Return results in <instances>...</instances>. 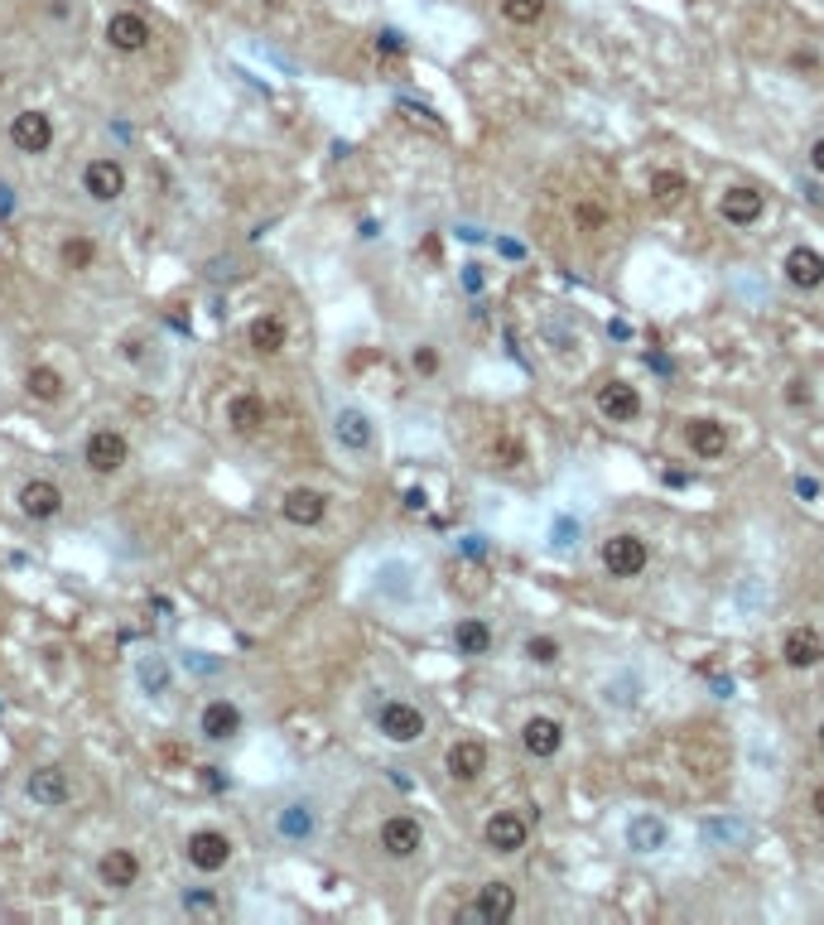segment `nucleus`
Segmentation results:
<instances>
[{"mask_svg":"<svg viewBox=\"0 0 824 925\" xmlns=\"http://www.w3.org/2000/svg\"><path fill=\"white\" fill-rule=\"evenodd\" d=\"M136 685H140L150 699H170V695H174V665H170V655L145 651L140 661H136Z\"/></svg>","mask_w":824,"mask_h":925,"instance_id":"nucleus-27","label":"nucleus"},{"mask_svg":"<svg viewBox=\"0 0 824 925\" xmlns=\"http://www.w3.org/2000/svg\"><path fill=\"white\" fill-rule=\"evenodd\" d=\"M578 535H584L578 516H570V511H554V521H550V550L554 554H570L574 545H578Z\"/></svg>","mask_w":824,"mask_h":925,"instance_id":"nucleus-35","label":"nucleus"},{"mask_svg":"<svg viewBox=\"0 0 824 925\" xmlns=\"http://www.w3.org/2000/svg\"><path fill=\"white\" fill-rule=\"evenodd\" d=\"M271 829H275V839H280L285 849H309V843L319 839V829H323L319 800L314 796H289V800H280V805H275Z\"/></svg>","mask_w":824,"mask_h":925,"instance_id":"nucleus-1","label":"nucleus"},{"mask_svg":"<svg viewBox=\"0 0 824 925\" xmlns=\"http://www.w3.org/2000/svg\"><path fill=\"white\" fill-rule=\"evenodd\" d=\"M333 439H338L342 453L366 459V453L376 449V420L366 415L362 405H338V410H333Z\"/></svg>","mask_w":824,"mask_h":925,"instance_id":"nucleus-5","label":"nucleus"},{"mask_svg":"<svg viewBox=\"0 0 824 925\" xmlns=\"http://www.w3.org/2000/svg\"><path fill=\"white\" fill-rule=\"evenodd\" d=\"M83 193L92 198V203H116V198L126 193V164L111 160V154H102V160H87Z\"/></svg>","mask_w":824,"mask_h":925,"instance_id":"nucleus-10","label":"nucleus"},{"mask_svg":"<svg viewBox=\"0 0 824 925\" xmlns=\"http://www.w3.org/2000/svg\"><path fill=\"white\" fill-rule=\"evenodd\" d=\"M521 748L536 757V762H550V757L564 748V723L550 718V713H530V718L521 723Z\"/></svg>","mask_w":824,"mask_h":925,"instance_id":"nucleus-14","label":"nucleus"},{"mask_svg":"<svg viewBox=\"0 0 824 925\" xmlns=\"http://www.w3.org/2000/svg\"><path fill=\"white\" fill-rule=\"evenodd\" d=\"M699 839H704L709 849H748V843H752V829H748L742 820H704Z\"/></svg>","mask_w":824,"mask_h":925,"instance_id":"nucleus-30","label":"nucleus"},{"mask_svg":"<svg viewBox=\"0 0 824 925\" xmlns=\"http://www.w3.org/2000/svg\"><path fill=\"white\" fill-rule=\"evenodd\" d=\"M107 43L116 53H140L145 43H150V20L136 15V10H116V15L107 20Z\"/></svg>","mask_w":824,"mask_h":925,"instance_id":"nucleus-21","label":"nucleus"},{"mask_svg":"<svg viewBox=\"0 0 824 925\" xmlns=\"http://www.w3.org/2000/svg\"><path fill=\"white\" fill-rule=\"evenodd\" d=\"M685 443L695 459L714 463L728 453V429H723V420H714V415H695V420H685Z\"/></svg>","mask_w":824,"mask_h":925,"instance_id":"nucleus-15","label":"nucleus"},{"mask_svg":"<svg viewBox=\"0 0 824 925\" xmlns=\"http://www.w3.org/2000/svg\"><path fill=\"white\" fill-rule=\"evenodd\" d=\"M63 261H68L73 271H87V265L97 261V247H92V241H87V237H73L68 247H63Z\"/></svg>","mask_w":824,"mask_h":925,"instance_id":"nucleus-38","label":"nucleus"},{"mask_svg":"<svg viewBox=\"0 0 824 925\" xmlns=\"http://www.w3.org/2000/svg\"><path fill=\"white\" fill-rule=\"evenodd\" d=\"M83 463H87V473H97V477L121 473V467L130 463L126 434H121V429H92V434H87V443H83Z\"/></svg>","mask_w":824,"mask_h":925,"instance_id":"nucleus-7","label":"nucleus"},{"mask_svg":"<svg viewBox=\"0 0 824 925\" xmlns=\"http://www.w3.org/2000/svg\"><path fill=\"white\" fill-rule=\"evenodd\" d=\"M598 410L612 420V425H632L641 415V391L632 382H608L598 386Z\"/></svg>","mask_w":824,"mask_h":925,"instance_id":"nucleus-24","label":"nucleus"},{"mask_svg":"<svg viewBox=\"0 0 824 925\" xmlns=\"http://www.w3.org/2000/svg\"><path fill=\"white\" fill-rule=\"evenodd\" d=\"M578 227H603V208H594V203H578Z\"/></svg>","mask_w":824,"mask_h":925,"instance_id":"nucleus-43","label":"nucleus"},{"mask_svg":"<svg viewBox=\"0 0 824 925\" xmlns=\"http://www.w3.org/2000/svg\"><path fill=\"white\" fill-rule=\"evenodd\" d=\"M492 453H497V467H516L521 459H526V453H521V443L511 439V434H502V439L492 443Z\"/></svg>","mask_w":824,"mask_h":925,"instance_id":"nucleus-40","label":"nucleus"},{"mask_svg":"<svg viewBox=\"0 0 824 925\" xmlns=\"http://www.w3.org/2000/svg\"><path fill=\"white\" fill-rule=\"evenodd\" d=\"M241 728H247V713H241L237 699H208L203 713H198L203 742H232V738H241Z\"/></svg>","mask_w":824,"mask_h":925,"instance_id":"nucleus-9","label":"nucleus"},{"mask_svg":"<svg viewBox=\"0 0 824 925\" xmlns=\"http://www.w3.org/2000/svg\"><path fill=\"white\" fill-rule=\"evenodd\" d=\"M97 877L111 887V891H130L140 883V858L130 849H111L102 863H97Z\"/></svg>","mask_w":824,"mask_h":925,"instance_id":"nucleus-28","label":"nucleus"},{"mask_svg":"<svg viewBox=\"0 0 824 925\" xmlns=\"http://www.w3.org/2000/svg\"><path fill=\"white\" fill-rule=\"evenodd\" d=\"M815 738H820V748H824V718H820V733H815Z\"/></svg>","mask_w":824,"mask_h":925,"instance_id":"nucleus-50","label":"nucleus"},{"mask_svg":"<svg viewBox=\"0 0 824 925\" xmlns=\"http://www.w3.org/2000/svg\"><path fill=\"white\" fill-rule=\"evenodd\" d=\"M810 810H815V815H820V820H824V786H820V790H815V796H810Z\"/></svg>","mask_w":824,"mask_h":925,"instance_id":"nucleus-49","label":"nucleus"},{"mask_svg":"<svg viewBox=\"0 0 824 925\" xmlns=\"http://www.w3.org/2000/svg\"><path fill=\"white\" fill-rule=\"evenodd\" d=\"M598 560L612 578H641L646 564H651V545L641 540L637 530H612L603 545H598Z\"/></svg>","mask_w":824,"mask_h":925,"instance_id":"nucleus-2","label":"nucleus"},{"mask_svg":"<svg viewBox=\"0 0 824 925\" xmlns=\"http://www.w3.org/2000/svg\"><path fill=\"white\" fill-rule=\"evenodd\" d=\"M782 661L790 665V671H815V665L824 661V641H820V632H810V627H790L786 637H782Z\"/></svg>","mask_w":824,"mask_h":925,"instance_id":"nucleus-25","label":"nucleus"},{"mask_svg":"<svg viewBox=\"0 0 824 925\" xmlns=\"http://www.w3.org/2000/svg\"><path fill=\"white\" fill-rule=\"evenodd\" d=\"M376 843H382L386 858H396V863H410L420 849H425V824L415 815H405V810H396V815L382 820V829H376Z\"/></svg>","mask_w":824,"mask_h":925,"instance_id":"nucleus-6","label":"nucleus"},{"mask_svg":"<svg viewBox=\"0 0 824 925\" xmlns=\"http://www.w3.org/2000/svg\"><path fill=\"white\" fill-rule=\"evenodd\" d=\"M376 733H382L386 742H396V748H410V742H420L429 733V718L420 704H410V699H386L382 709H376Z\"/></svg>","mask_w":824,"mask_h":925,"instance_id":"nucleus-3","label":"nucleus"},{"mask_svg":"<svg viewBox=\"0 0 824 925\" xmlns=\"http://www.w3.org/2000/svg\"><path fill=\"white\" fill-rule=\"evenodd\" d=\"M25 796L35 800L39 810H63L73 800V782L63 766H35V772L25 776Z\"/></svg>","mask_w":824,"mask_h":925,"instance_id":"nucleus-12","label":"nucleus"},{"mask_svg":"<svg viewBox=\"0 0 824 925\" xmlns=\"http://www.w3.org/2000/svg\"><path fill=\"white\" fill-rule=\"evenodd\" d=\"M232 853H237V843H232L222 829H193L184 843L188 867H193V873H208V877L222 873V867L232 863Z\"/></svg>","mask_w":824,"mask_h":925,"instance_id":"nucleus-8","label":"nucleus"},{"mask_svg":"<svg viewBox=\"0 0 824 925\" xmlns=\"http://www.w3.org/2000/svg\"><path fill=\"white\" fill-rule=\"evenodd\" d=\"M405 507H410V511H425V487H410V492H405Z\"/></svg>","mask_w":824,"mask_h":925,"instance_id":"nucleus-48","label":"nucleus"},{"mask_svg":"<svg viewBox=\"0 0 824 925\" xmlns=\"http://www.w3.org/2000/svg\"><path fill=\"white\" fill-rule=\"evenodd\" d=\"M10 145H15L20 154H49L53 116L49 111H20V116H10Z\"/></svg>","mask_w":824,"mask_h":925,"instance_id":"nucleus-13","label":"nucleus"},{"mask_svg":"<svg viewBox=\"0 0 824 925\" xmlns=\"http://www.w3.org/2000/svg\"><path fill=\"white\" fill-rule=\"evenodd\" d=\"M483 285H487L483 265H463V289H467V295H483Z\"/></svg>","mask_w":824,"mask_h":925,"instance_id":"nucleus-42","label":"nucleus"},{"mask_svg":"<svg viewBox=\"0 0 824 925\" xmlns=\"http://www.w3.org/2000/svg\"><path fill=\"white\" fill-rule=\"evenodd\" d=\"M372 598L391 608H410L420 598V570L410 560H382L372 570Z\"/></svg>","mask_w":824,"mask_h":925,"instance_id":"nucleus-4","label":"nucleus"},{"mask_svg":"<svg viewBox=\"0 0 824 925\" xmlns=\"http://www.w3.org/2000/svg\"><path fill=\"white\" fill-rule=\"evenodd\" d=\"M247 342H251V352H261V357L285 352V342H289L285 318H280V314H261V318H251V323H247Z\"/></svg>","mask_w":824,"mask_h":925,"instance_id":"nucleus-29","label":"nucleus"},{"mask_svg":"<svg viewBox=\"0 0 824 925\" xmlns=\"http://www.w3.org/2000/svg\"><path fill=\"white\" fill-rule=\"evenodd\" d=\"M641 695H646V679H641V671H632V665H617V671L598 685V699L617 713H632L641 704Z\"/></svg>","mask_w":824,"mask_h":925,"instance_id":"nucleus-16","label":"nucleus"},{"mask_svg":"<svg viewBox=\"0 0 824 925\" xmlns=\"http://www.w3.org/2000/svg\"><path fill=\"white\" fill-rule=\"evenodd\" d=\"M796 492L806 497V501H815V497H820V483H810V477H796Z\"/></svg>","mask_w":824,"mask_h":925,"instance_id":"nucleus-47","label":"nucleus"},{"mask_svg":"<svg viewBox=\"0 0 824 925\" xmlns=\"http://www.w3.org/2000/svg\"><path fill=\"white\" fill-rule=\"evenodd\" d=\"M184 665H193V671H203V675L222 671V661H208V651H184Z\"/></svg>","mask_w":824,"mask_h":925,"instance_id":"nucleus-41","label":"nucleus"},{"mask_svg":"<svg viewBox=\"0 0 824 925\" xmlns=\"http://www.w3.org/2000/svg\"><path fill=\"white\" fill-rule=\"evenodd\" d=\"M20 511H25L29 521H53L63 511V487L53 483V477H29V483L20 487Z\"/></svg>","mask_w":824,"mask_h":925,"instance_id":"nucleus-18","label":"nucleus"},{"mask_svg":"<svg viewBox=\"0 0 824 925\" xmlns=\"http://www.w3.org/2000/svg\"><path fill=\"white\" fill-rule=\"evenodd\" d=\"M463 554H477V560H483L487 554V545H483V535H463V545H459Z\"/></svg>","mask_w":824,"mask_h":925,"instance_id":"nucleus-44","label":"nucleus"},{"mask_svg":"<svg viewBox=\"0 0 824 925\" xmlns=\"http://www.w3.org/2000/svg\"><path fill=\"white\" fill-rule=\"evenodd\" d=\"M227 420H232V429H237V434H255L265 425V405L255 396H237L227 405Z\"/></svg>","mask_w":824,"mask_h":925,"instance_id":"nucleus-34","label":"nucleus"},{"mask_svg":"<svg viewBox=\"0 0 824 925\" xmlns=\"http://www.w3.org/2000/svg\"><path fill=\"white\" fill-rule=\"evenodd\" d=\"M497 10H502V20L511 29H536L545 20V10H550V0H497Z\"/></svg>","mask_w":824,"mask_h":925,"instance_id":"nucleus-32","label":"nucleus"},{"mask_svg":"<svg viewBox=\"0 0 824 925\" xmlns=\"http://www.w3.org/2000/svg\"><path fill=\"white\" fill-rule=\"evenodd\" d=\"M810 170H815V174L824 178V136H820L815 145H810Z\"/></svg>","mask_w":824,"mask_h":925,"instance_id":"nucleus-46","label":"nucleus"},{"mask_svg":"<svg viewBox=\"0 0 824 925\" xmlns=\"http://www.w3.org/2000/svg\"><path fill=\"white\" fill-rule=\"evenodd\" d=\"M762 213H766V198H762V188H752V184H733L728 193L719 198V217L728 222V227H752Z\"/></svg>","mask_w":824,"mask_h":925,"instance_id":"nucleus-17","label":"nucleus"},{"mask_svg":"<svg viewBox=\"0 0 824 925\" xmlns=\"http://www.w3.org/2000/svg\"><path fill=\"white\" fill-rule=\"evenodd\" d=\"M280 516L289 526H319V521L328 516V497H323L319 487H289L280 497Z\"/></svg>","mask_w":824,"mask_h":925,"instance_id":"nucleus-20","label":"nucleus"},{"mask_svg":"<svg viewBox=\"0 0 824 925\" xmlns=\"http://www.w3.org/2000/svg\"><path fill=\"white\" fill-rule=\"evenodd\" d=\"M382 49H386V53H405V35H396V29H386V35H382Z\"/></svg>","mask_w":824,"mask_h":925,"instance_id":"nucleus-45","label":"nucleus"},{"mask_svg":"<svg viewBox=\"0 0 824 925\" xmlns=\"http://www.w3.org/2000/svg\"><path fill=\"white\" fill-rule=\"evenodd\" d=\"M786 285H796V289H824V255L815 247H790L786 251Z\"/></svg>","mask_w":824,"mask_h":925,"instance_id":"nucleus-26","label":"nucleus"},{"mask_svg":"<svg viewBox=\"0 0 824 925\" xmlns=\"http://www.w3.org/2000/svg\"><path fill=\"white\" fill-rule=\"evenodd\" d=\"M685 188H689V184H685L681 170H656V174H651V198H656V203H681Z\"/></svg>","mask_w":824,"mask_h":925,"instance_id":"nucleus-36","label":"nucleus"},{"mask_svg":"<svg viewBox=\"0 0 824 925\" xmlns=\"http://www.w3.org/2000/svg\"><path fill=\"white\" fill-rule=\"evenodd\" d=\"M521 651H526V661H536V665H554L564 655V646L554 641V637H545V632H536V637H526Z\"/></svg>","mask_w":824,"mask_h":925,"instance_id":"nucleus-37","label":"nucleus"},{"mask_svg":"<svg viewBox=\"0 0 824 925\" xmlns=\"http://www.w3.org/2000/svg\"><path fill=\"white\" fill-rule=\"evenodd\" d=\"M526 839H530V824L521 820L516 810H497V815H487V824H483V843L492 853H502V858L521 853V849H526Z\"/></svg>","mask_w":824,"mask_h":925,"instance_id":"nucleus-11","label":"nucleus"},{"mask_svg":"<svg viewBox=\"0 0 824 925\" xmlns=\"http://www.w3.org/2000/svg\"><path fill=\"white\" fill-rule=\"evenodd\" d=\"M627 849L641 853V858L671 849V824H665L661 815H651V810H646V815H632L627 820Z\"/></svg>","mask_w":824,"mask_h":925,"instance_id":"nucleus-22","label":"nucleus"},{"mask_svg":"<svg viewBox=\"0 0 824 925\" xmlns=\"http://www.w3.org/2000/svg\"><path fill=\"white\" fill-rule=\"evenodd\" d=\"M444 766H449V776L459 786H473L477 776L487 772V742H477V738H459L449 748V757H444Z\"/></svg>","mask_w":824,"mask_h":925,"instance_id":"nucleus-23","label":"nucleus"},{"mask_svg":"<svg viewBox=\"0 0 824 925\" xmlns=\"http://www.w3.org/2000/svg\"><path fill=\"white\" fill-rule=\"evenodd\" d=\"M453 646H459V655H487L492 651V627L483 617H463L453 627Z\"/></svg>","mask_w":824,"mask_h":925,"instance_id":"nucleus-31","label":"nucleus"},{"mask_svg":"<svg viewBox=\"0 0 824 925\" xmlns=\"http://www.w3.org/2000/svg\"><path fill=\"white\" fill-rule=\"evenodd\" d=\"M410 366H415L420 376H434V372H439V348H429V342H415V352H410Z\"/></svg>","mask_w":824,"mask_h":925,"instance_id":"nucleus-39","label":"nucleus"},{"mask_svg":"<svg viewBox=\"0 0 824 925\" xmlns=\"http://www.w3.org/2000/svg\"><path fill=\"white\" fill-rule=\"evenodd\" d=\"M25 391L35 400H43V405H59V400H63V376L53 372V366H29Z\"/></svg>","mask_w":824,"mask_h":925,"instance_id":"nucleus-33","label":"nucleus"},{"mask_svg":"<svg viewBox=\"0 0 824 925\" xmlns=\"http://www.w3.org/2000/svg\"><path fill=\"white\" fill-rule=\"evenodd\" d=\"M516 916V887L511 883H487L477 891L473 911H467V921H483V925H502Z\"/></svg>","mask_w":824,"mask_h":925,"instance_id":"nucleus-19","label":"nucleus"}]
</instances>
